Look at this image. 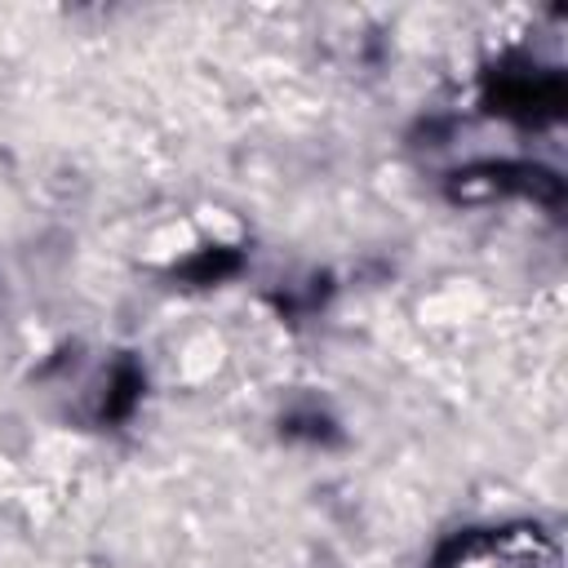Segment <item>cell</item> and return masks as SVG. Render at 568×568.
I'll return each mask as SVG.
<instances>
[{"label":"cell","mask_w":568,"mask_h":568,"mask_svg":"<svg viewBox=\"0 0 568 568\" xmlns=\"http://www.w3.org/2000/svg\"><path fill=\"white\" fill-rule=\"evenodd\" d=\"M559 102H564V84L559 75H515V80H501L497 84V111H510V115H524V120H550L559 115Z\"/></svg>","instance_id":"6da1fadb"}]
</instances>
